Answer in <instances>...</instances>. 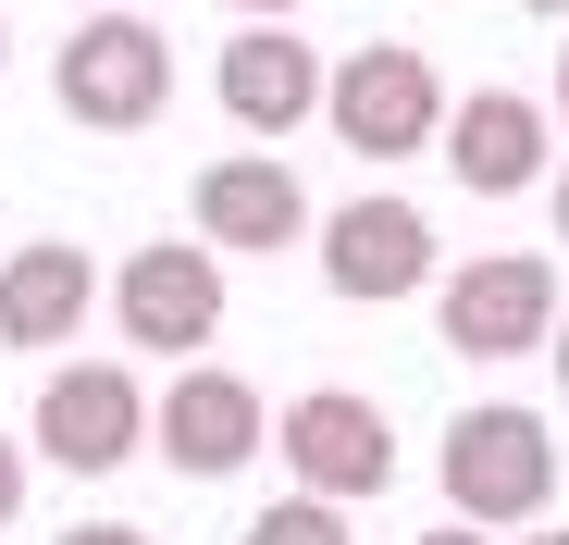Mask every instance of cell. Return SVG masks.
Segmentation results:
<instances>
[{"instance_id": "11", "label": "cell", "mask_w": 569, "mask_h": 545, "mask_svg": "<svg viewBox=\"0 0 569 545\" xmlns=\"http://www.w3.org/2000/svg\"><path fill=\"white\" fill-rule=\"evenodd\" d=\"M211 87H223L236 137L284 149V137L322 112V50H310L298 26H236V38H223V62H211Z\"/></svg>"}, {"instance_id": "5", "label": "cell", "mask_w": 569, "mask_h": 545, "mask_svg": "<svg viewBox=\"0 0 569 545\" xmlns=\"http://www.w3.org/2000/svg\"><path fill=\"white\" fill-rule=\"evenodd\" d=\"M149 446V385L124 373V359H62V373L38 385V422H26V459L74 472V484H100L124 472Z\"/></svg>"}, {"instance_id": "10", "label": "cell", "mask_w": 569, "mask_h": 545, "mask_svg": "<svg viewBox=\"0 0 569 545\" xmlns=\"http://www.w3.org/2000/svg\"><path fill=\"white\" fill-rule=\"evenodd\" d=\"M186 211H199V248H211V260H223V248L272 260V248H298V236H310V187H298L272 149H223V161H199Z\"/></svg>"}, {"instance_id": "8", "label": "cell", "mask_w": 569, "mask_h": 545, "mask_svg": "<svg viewBox=\"0 0 569 545\" xmlns=\"http://www.w3.org/2000/svg\"><path fill=\"white\" fill-rule=\"evenodd\" d=\"M149 446H161L186 484H223V472H248L260 446H272V409H260L248 373H223V359H186V373L149 397Z\"/></svg>"}, {"instance_id": "13", "label": "cell", "mask_w": 569, "mask_h": 545, "mask_svg": "<svg viewBox=\"0 0 569 545\" xmlns=\"http://www.w3.org/2000/svg\"><path fill=\"white\" fill-rule=\"evenodd\" d=\"M87 310H100V260H87L74 236L0 248V347H13V359L74 347V335H87Z\"/></svg>"}, {"instance_id": "14", "label": "cell", "mask_w": 569, "mask_h": 545, "mask_svg": "<svg viewBox=\"0 0 569 545\" xmlns=\"http://www.w3.org/2000/svg\"><path fill=\"white\" fill-rule=\"evenodd\" d=\"M236 545H347V508H322V496H272Z\"/></svg>"}, {"instance_id": "19", "label": "cell", "mask_w": 569, "mask_h": 545, "mask_svg": "<svg viewBox=\"0 0 569 545\" xmlns=\"http://www.w3.org/2000/svg\"><path fill=\"white\" fill-rule=\"evenodd\" d=\"M545 211H557V248H569V174H557V187H545Z\"/></svg>"}, {"instance_id": "21", "label": "cell", "mask_w": 569, "mask_h": 545, "mask_svg": "<svg viewBox=\"0 0 569 545\" xmlns=\"http://www.w3.org/2000/svg\"><path fill=\"white\" fill-rule=\"evenodd\" d=\"M545 125H569V50H557V112H545Z\"/></svg>"}, {"instance_id": "23", "label": "cell", "mask_w": 569, "mask_h": 545, "mask_svg": "<svg viewBox=\"0 0 569 545\" xmlns=\"http://www.w3.org/2000/svg\"><path fill=\"white\" fill-rule=\"evenodd\" d=\"M520 545H569V533H520Z\"/></svg>"}, {"instance_id": "25", "label": "cell", "mask_w": 569, "mask_h": 545, "mask_svg": "<svg viewBox=\"0 0 569 545\" xmlns=\"http://www.w3.org/2000/svg\"><path fill=\"white\" fill-rule=\"evenodd\" d=\"M100 13H124V0H100Z\"/></svg>"}, {"instance_id": "16", "label": "cell", "mask_w": 569, "mask_h": 545, "mask_svg": "<svg viewBox=\"0 0 569 545\" xmlns=\"http://www.w3.org/2000/svg\"><path fill=\"white\" fill-rule=\"evenodd\" d=\"M62 545H149V533H137V521H74Z\"/></svg>"}, {"instance_id": "12", "label": "cell", "mask_w": 569, "mask_h": 545, "mask_svg": "<svg viewBox=\"0 0 569 545\" xmlns=\"http://www.w3.org/2000/svg\"><path fill=\"white\" fill-rule=\"evenodd\" d=\"M433 149H446V174H458L470 199H520V187H545V100H520V87H470V100H446Z\"/></svg>"}, {"instance_id": "22", "label": "cell", "mask_w": 569, "mask_h": 545, "mask_svg": "<svg viewBox=\"0 0 569 545\" xmlns=\"http://www.w3.org/2000/svg\"><path fill=\"white\" fill-rule=\"evenodd\" d=\"M520 13H569V0H520Z\"/></svg>"}, {"instance_id": "9", "label": "cell", "mask_w": 569, "mask_h": 545, "mask_svg": "<svg viewBox=\"0 0 569 545\" xmlns=\"http://www.w3.org/2000/svg\"><path fill=\"white\" fill-rule=\"evenodd\" d=\"M112 323H124V347H149V359H173L186 373V347H211L223 335V260L199 248V236H161V248H124V272H112Z\"/></svg>"}, {"instance_id": "3", "label": "cell", "mask_w": 569, "mask_h": 545, "mask_svg": "<svg viewBox=\"0 0 569 545\" xmlns=\"http://www.w3.org/2000/svg\"><path fill=\"white\" fill-rule=\"evenodd\" d=\"M322 125H335L359 161H409V149H433V125H446V75H433L409 38L335 50V62H322Z\"/></svg>"}, {"instance_id": "15", "label": "cell", "mask_w": 569, "mask_h": 545, "mask_svg": "<svg viewBox=\"0 0 569 545\" xmlns=\"http://www.w3.org/2000/svg\"><path fill=\"white\" fill-rule=\"evenodd\" d=\"M13 521H26V446L0 434V533H13Z\"/></svg>"}, {"instance_id": "20", "label": "cell", "mask_w": 569, "mask_h": 545, "mask_svg": "<svg viewBox=\"0 0 569 545\" xmlns=\"http://www.w3.org/2000/svg\"><path fill=\"white\" fill-rule=\"evenodd\" d=\"M545 359H557V385H569V323H557V335H545Z\"/></svg>"}, {"instance_id": "1", "label": "cell", "mask_w": 569, "mask_h": 545, "mask_svg": "<svg viewBox=\"0 0 569 545\" xmlns=\"http://www.w3.org/2000/svg\"><path fill=\"white\" fill-rule=\"evenodd\" d=\"M446 508L470 533H532L545 496H557V422L520 409V397H483V409H458L446 422Z\"/></svg>"}, {"instance_id": "6", "label": "cell", "mask_w": 569, "mask_h": 545, "mask_svg": "<svg viewBox=\"0 0 569 545\" xmlns=\"http://www.w3.org/2000/svg\"><path fill=\"white\" fill-rule=\"evenodd\" d=\"M272 459L298 472V496L359 508V496H385V484H397V422L371 409L359 385H310V397H284V422H272Z\"/></svg>"}, {"instance_id": "4", "label": "cell", "mask_w": 569, "mask_h": 545, "mask_svg": "<svg viewBox=\"0 0 569 545\" xmlns=\"http://www.w3.org/2000/svg\"><path fill=\"white\" fill-rule=\"evenodd\" d=\"M433 335L458 359H532L557 335V260L545 248H470L458 272H433Z\"/></svg>"}, {"instance_id": "17", "label": "cell", "mask_w": 569, "mask_h": 545, "mask_svg": "<svg viewBox=\"0 0 569 545\" xmlns=\"http://www.w3.org/2000/svg\"><path fill=\"white\" fill-rule=\"evenodd\" d=\"M421 545H496V533H470V521H433V533H421Z\"/></svg>"}, {"instance_id": "7", "label": "cell", "mask_w": 569, "mask_h": 545, "mask_svg": "<svg viewBox=\"0 0 569 545\" xmlns=\"http://www.w3.org/2000/svg\"><path fill=\"white\" fill-rule=\"evenodd\" d=\"M310 236H322V286H335V298H359V310L421 298L433 272H446V260H433V211H421V199H397V187H359V199H347V211H322Z\"/></svg>"}, {"instance_id": "18", "label": "cell", "mask_w": 569, "mask_h": 545, "mask_svg": "<svg viewBox=\"0 0 569 545\" xmlns=\"http://www.w3.org/2000/svg\"><path fill=\"white\" fill-rule=\"evenodd\" d=\"M236 13H248V26H284V13H298V0H236Z\"/></svg>"}, {"instance_id": "2", "label": "cell", "mask_w": 569, "mask_h": 545, "mask_svg": "<svg viewBox=\"0 0 569 545\" xmlns=\"http://www.w3.org/2000/svg\"><path fill=\"white\" fill-rule=\"evenodd\" d=\"M50 100H62L87 137L161 125V100H173V38H161L149 13H87V26L62 38V62H50Z\"/></svg>"}, {"instance_id": "24", "label": "cell", "mask_w": 569, "mask_h": 545, "mask_svg": "<svg viewBox=\"0 0 569 545\" xmlns=\"http://www.w3.org/2000/svg\"><path fill=\"white\" fill-rule=\"evenodd\" d=\"M0 62H13V26H0Z\"/></svg>"}]
</instances>
